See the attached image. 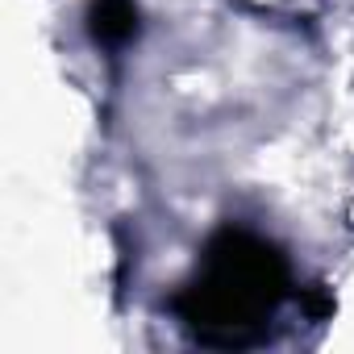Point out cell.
<instances>
[{
  "label": "cell",
  "mask_w": 354,
  "mask_h": 354,
  "mask_svg": "<svg viewBox=\"0 0 354 354\" xmlns=\"http://www.w3.org/2000/svg\"><path fill=\"white\" fill-rule=\"evenodd\" d=\"M288 296V254L246 225H221L205 242L192 279L171 296V313L201 346L250 350L267 342Z\"/></svg>",
  "instance_id": "1"
},
{
  "label": "cell",
  "mask_w": 354,
  "mask_h": 354,
  "mask_svg": "<svg viewBox=\"0 0 354 354\" xmlns=\"http://www.w3.org/2000/svg\"><path fill=\"white\" fill-rule=\"evenodd\" d=\"M142 30L138 0H92L88 5V34L100 50H125Z\"/></svg>",
  "instance_id": "2"
},
{
  "label": "cell",
  "mask_w": 354,
  "mask_h": 354,
  "mask_svg": "<svg viewBox=\"0 0 354 354\" xmlns=\"http://www.w3.org/2000/svg\"><path fill=\"white\" fill-rule=\"evenodd\" d=\"M296 300H300V308H304L308 317H317V321H321L325 313H333V296H329L325 288H317V283H313V288H300Z\"/></svg>",
  "instance_id": "3"
}]
</instances>
